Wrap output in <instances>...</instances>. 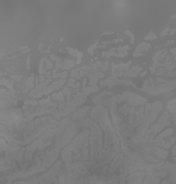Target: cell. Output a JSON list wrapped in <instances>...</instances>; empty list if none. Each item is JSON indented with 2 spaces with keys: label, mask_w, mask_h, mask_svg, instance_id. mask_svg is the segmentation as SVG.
Wrapping results in <instances>:
<instances>
[{
  "label": "cell",
  "mask_w": 176,
  "mask_h": 184,
  "mask_svg": "<svg viewBox=\"0 0 176 184\" xmlns=\"http://www.w3.org/2000/svg\"><path fill=\"white\" fill-rule=\"evenodd\" d=\"M102 87H112V85H134L132 81H126V79H117V78H108L101 82Z\"/></svg>",
  "instance_id": "cell-1"
},
{
  "label": "cell",
  "mask_w": 176,
  "mask_h": 184,
  "mask_svg": "<svg viewBox=\"0 0 176 184\" xmlns=\"http://www.w3.org/2000/svg\"><path fill=\"white\" fill-rule=\"evenodd\" d=\"M148 49H150V45H148V44L140 45V46L136 49V52H134V56H140V54L144 53V50H148Z\"/></svg>",
  "instance_id": "cell-2"
},
{
  "label": "cell",
  "mask_w": 176,
  "mask_h": 184,
  "mask_svg": "<svg viewBox=\"0 0 176 184\" xmlns=\"http://www.w3.org/2000/svg\"><path fill=\"white\" fill-rule=\"evenodd\" d=\"M88 112V108H83L81 110H78L77 113H74L73 116H71V119H83L85 115H87Z\"/></svg>",
  "instance_id": "cell-3"
},
{
  "label": "cell",
  "mask_w": 176,
  "mask_h": 184,
  "mask_svg": "<svg viewBox=\"0 0 176 184\" xmlns=\"http://www.w3.org/2000/svg\"><path fill=\"white\" fill-rule=\"evenodd\" d=\"M140 71H141V69H140V67H133L130 71H126L123 76H126V77H134V76H139Z\"/></svg>",
  "instance_id": "cell-4"
},
{
  "label": "cell",
  "mask_w": 176,
  "mask_h": 184,
  "mask_svg": "<svg viewBox=\"0 0 176 184\" xmlns=\"http://www.w3.org/2000/svg\"><path fill=\"white\" fill-rule=\"evenodd\" d=\"M154 38H155V35H154V34H150V35L147 36V39H154Z\"/></svg>",
  "instance_id": "cell-5"
}]
</instances>
